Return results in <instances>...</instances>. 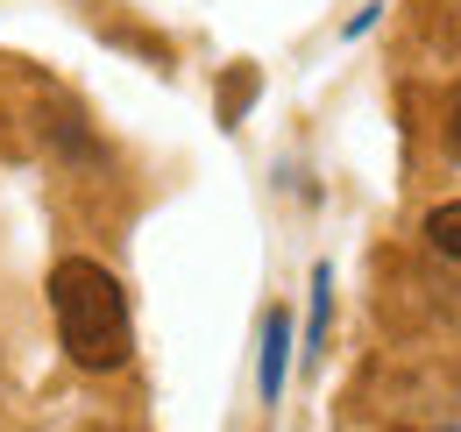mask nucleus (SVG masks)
I'll return each instance as SVG.
<instances>
[{
  "mask_svg": "<svg viewBox=\"0 0 461 432\" xmlns=\"http://www.w3.org/2000/svg\"><path fill=\"white\" fill-rule=\"evenodd\" d=\"M327 305H334V270H312V326H305V347L327 340Z\"/></svg>",
  "mask_w": 461,
  "mask_h": 432,
  "instance_id": "20e7f679",
  "label": "nucleus"
},
{
  "mask_svg": "<svg viewBox=\"0 0 461 432\" xmlns=\"http://www.w3.org/2000/svg\"><path fill=\"white\" fill-rule=\"evenodd\" d=\"M447 149H455V163H461V100H455V113H447Z\"/></svg>",
  "mask_w": 461,
  "mask_h": 432,
  "instance_id": "39448f33",
  "label": "nucleus"
},
{
  "mask_svg": "<svg viewBox=\"0 0 461 432\" xmlns=\"http://www.w3.org/2000/svg\"><path fill=\"white\" fill-rule=\"evenodd\" d=\"M50 320H58L64 355H71L78 369H93V376L121 369L128 347H135L128 291H121V276L107 270V263H93V256H64L58 270H50Z\"/></svg>",
  "mask_w": 461,
  "mask_h": 432,
  "instance_id": "f257e3e1",
  "label": "nucleus"
},
{
  "mask_svg": "<svg viewBox=\"0 0 461 432\" xmlns=\"http://www.w3.org/2000/svg\"><path fill=\"white\" fill-rule=\"evenodd\" d=\"M285 369H291V320L270 312V320H263V404L285 397Z\"/></svg>",
  "mask_w": 461,
  "mask_h": 432,
  "instance_id": "f03ea898",
  "label": "nucleus"
},
{
  "mask_svg": "<svg viewBox=\"0 0 461 432\" xmlns=\"http://www.w3.org/2000/svg\"><path fill=\"white\" fill-rule=\"evenodd\" d=\"M426 248L447 256V263H461V199H447V206L426 213Z\"/></svg>",
  "mask_w": 461,
  "mask_h": 432,
  "instance_id": "7ed1b4c3",
  "label": "nucleus"
}]
</instances>
